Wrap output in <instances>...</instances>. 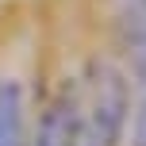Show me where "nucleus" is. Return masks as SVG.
<instances>
[{
    "label": "nucleus",
    "instance_id": "nucleus-1",
    "mask_svg": "<svg viewBox=\"0 0 146 146\" xmlns=\"http://www.w3.org/2000/svg\"><path fill=\"white\" fill-rule=\"evenodd\" d=\"M100 77L104 81H96L92 104L81 108L73 146H119L127 119V81L111 69H100Z\"/></svg>",
    "mask_w": 146,
    "mask_h": 146
},
{
    "label": "nucleus",
    "instance_id": "nucleus-4",
    "mask_svg": "<svg viewBox=\"0 0 146 146\" xmlns=\"http://www.w3.org/2000/svg\"><path fill=\"white\" fill-rule=\"evenodd\" d=\"M135 146H146V100L139 108V119H135Z\"/></svg>",
    "mask_w": 146,
    "mask_h": 146
},
{
    "label": "nucleus",
    "instance_id": "nucleus-2",
    "mask_svg": "<svg viewBox=\"0 0 146 146\" xmlns=\"http://www.w3.org/2000/svg\"><path fill=\"white\" fill-rule=\"evenodd\" d=\"M77 119H81V96H77V88L66 85L46 104L42 119H38L35 146H73V139H77Z\"/></svg>",
    "mask_w": 146,
    "mask_h": 146
},
{
    "label": "nucleus",
    "instance_id": "nucleus-3",
    "mask_svg": "<svg viewBox=\"0 0 146 146\" xmlns=\"http://www.w3.org/2000/svg\"><path fill=\"white\" fill-rule=\"evenodd\" d=\"M0 146H27L23 88L15 81H0Z\"/></svg>",
    "mask_w": 146,
    "mask_h": 146
}]
</instances>
